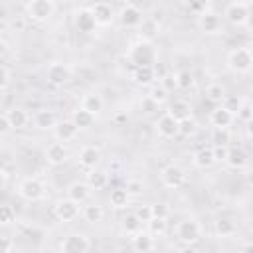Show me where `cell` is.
I'll use <instances>...</instances> for the list:
<instances>
[{
    "instance_id": "1",
    "label": "cell",
    "mask_w": 253,
    "mask_h": 253,
    "mask_svg": "<svg viewBox=\"0 0 253 253\" xmlns=\"http://www.w3.org/2000/svg\"><path fill=\"white\" fill-rule=\"evenodd\" d=\"M128 61L134 65V67H142V65H154L158 63V55H156V49L152 45V42H144V40H138L136 43H132L128 47V53H126Z\"/></svg>"
},
{
    "instance_id": "2",
    "label": "cell",
    "mask_w": 253,
    "mask_h": 253,
    "mask_svg": "<svg viewBox=\"0 0 253 253\" xmlns=\"http://www.w3.org/2000/svg\"><path fill=\"white\" fill-rule=\"evenodd\" d=\"M24 14L32 22H47L55 14V2L53 0H30L24 4Z\"/></svg>"
},
{
    "instance_id": "3",
    "label": "cell",
    "mask_w": 253,
    "mask_h": 253,
    "mask_svg": "<svg viewBox=\"0 0 253 253\" xmlns=\"http://www.w3.org/2000/svg\"><path fill=\"white\" fill-rule=\"evenodd\" d=\"M18 196L26 202H40L45 196V184L36 176H28L18 184Z\"/></svg>"
},
{
    "instance_id": "4",
    "label": "cell",
    "mask_w": 253,
    "mask_h": 253,
    "mask_svg": "<svg viewBox=\"0 0 253 253\" xmlns=\"http://www.w3.org/2000/svg\"><path fill=\"white\" fill-rule=\"evenodd\" d=\"M202 237V225L200 221L196 219H182L178 225H176V239L182 243V245H196Z\"/></svg>"
},
{
    "instance_id": "5",
    "label": "cell",
    "mask_w": 253,
    "mask_h": 253,
    "mask_svg": "<svg viewBox=\"0 0 253 253\" xmlns=\"http://www.w3.org/2000/svg\"><path fill=\"white\" fill-rule=\"evenodd\" d=\"M45 79L53 87H63L73 79V69L63 61H51L45 69Z\"/></svg>"
},
{
    "instance_id": "6",
    "label": "cell",
    "mask_w": 253,
    "mask_h": 253,
    "mask_svg": "<svg viewBox=\"0 0 253 253\" xmlns=\"http://www.w3.org/2000/svg\"><path fill=\"white\" fill-rule=\"evenodd\" d=\"M223 16L229 24L233 26H245L251 18V4L249 2H241V0H235V2H229L223 10Z\"/></svg>"
},
{
    "instance_id": "7",
    "label": "cell",
    "mask_w": 253,
    "mask_h": 253,
    "mask_svg": "<svg viewBox=\"0 0 253 253\" xmlns=\"http://www.w3.org/2000/svg\"><path fill=\"white\" fill-rule=\"evenodd\" d=\"M225 63H227L229 71H233V73H247L253 67V59H251L247 47H233L227 53Z\"/></svg>"
},
{
    "instance_id": "8",
    "label": "cell",
    "mask_w": 253,
    "mask_h": 253,
    "mask_svg": "<svg viewBox=\"0 0 253 253\" xmlns=\"http://www.w3.org/2000/svg\"><path fill=\"white\" fill-rule=\"evenodd\" d=\"M144 14H142V10L136 6V4H132V2H125V4H121V8H119V12H117V20L121 22V26H125V28H140V24L144 22Z\"/></svg>"
},
{
    "instance_id": "9",
    "label": "cell",
    "mask_w": 253,
    "mask_h": 253,
    "mask_svg": "<svg viewBox=\"0 0 253 253\" xmlns=\"http://www.w3.org/2000/svg\"><path fill=\"white\" fill-rule=\"evenodd\" d=\"M89 247H91L89 237H87L85 233L73 231V233H67V235L61 239L59 251H61V253H89Z\"/></svg>"
},
{
    "instance_id": "10",
    "label": "cell",
    "mask_w": 253,
    "mask_h": 253,
    "mask_svg": "<svg viewBox=\"0 0 253 253\" xmlns=\"http://www.w3.org/2000/svg\"><path fill=\"white\" fill-rule=\"evenodd\" d=\"M196 26H198V30H200L202 34H206V36H215V34H221V30H223L221 16H219L217 12H213L211 8L206 10V12H202V14L198 16Z\"/></svg>"
},
{
    "instance_id": "11",
    "label": "cell",
    "mask_w": 253,
    "mask_h": 253,
    "mask_svg": "<svg viewBox=\"0 0 253 253\" xmlns=\"http://www.w3.org/2000/svg\"><path fill=\"white\" fill-rule=\"evenodd\" d=\"M160 182H162L166 188H170V190H178V188H182L184 182H186V172H184V168L178 166V164H168V166H164V168L160 170Z\"/></svg>"
},
{
    "instance_id": "12",
    "label": "cell",
    "mask_w": 253,
    "mask_h": 253,
    "mask_svg": "<svg viewBox=\"0 0 253 253\" xmlns=\"http://www.w3.org/2000/svg\"><path fill=\"white\" fill-rule=\"evenodd\" d=\"M79 206H81V204L69 200L67 196H65V198H59V200L53 204V215H55L59 221H63V223L73 221V219H77V215H79V211H81Z\"/></svg>"
},
{
    "instance_id": "13",
    "label": "cell",
    "mask_w": 253,
    "mask_h": 253,
    "mask_svg": "<svg viewBox=\"0 0 253 253\" xmlns=\"http://www.w3.org/2000/svg\"><path fill=\"white\" fill-rule=\"evenodd\" d=\"M154 126H156L158 136H160V138H166V140H168V138H174V136L180 134V121H176L170 113L160 115Z\"/></svg>"
},
{
    "instance_id": "14",
    "label": "cell",
    "mask_w": 253,
    "mask_h": 253,
    "mask_svg": "<svg viewBox=\"0 0 253 253\" xmlns=\"http://www.w3.org/2000/svg\"><path fill=\"white\" fill-rule=\"evenodd\" d=\"M73 26L81 34H93L95 28H97V22H95V16H93L91 8H79V10H75V14H73Z\"/></svg>"
},
{
    "instance_id": "15",
    "label": "cell",
    "mask_w": 253,
    "mask_h": 253,
    "mask_svg": "<svg viewBox=\"0 0 253 253\" xmlns=\"http://www.w3.org/2000/svg\"><path fill=\"white\" fill-rule=\"evenodd\" d=\"M77 134H79V128H77V125H75L71 119H63V121H59V123L55 125V128H53V136H55V140H57V142H63V144L75 140Z\"/></svg>"
},
{
    "instance_id": "16",
    "label": "cell",
    "mask_w": 253,
    "mask_h": 253,
    "mask_svg": "<svg viewBox=\"0 0 253 253\" xmlns=\"http://www.w3.org/2000/svg\"><path fill=\"white\" fill-rule=\"evenodd\" d=\"M101 164V150L93 144H87L79 150V166L85 168L87 172L97 170V166Z\"/></svg>"
},
{
    "instance_id": "17",
    "label": "cell",
    "mask_w": 253,
    "mask_h": 253,
    "mask_svg": "<svg viewBox=\"0 0 253 253\" xmlns=\"http://www.w3.org/2000/svg\"><path fill=\"white\" fill-rule=\"evenodd\" d=\"M89 8H91V12L95 16L97 26H111L115 22V18H117V12L109 2H97V4H93Z\"/></svg>"
},
{
    "instance_id": "18",
    "label": "cell",
    "mask_w": 253,
    "mask_h": 253,
    "mask_svg": "<svg viewBox=\"0 0 253 253\" xmlns=\"http://www.w3.org/2000/svg\"><path fill=\"white\" fill-rule=\"evenodd\" d=\"M45 160L49 166H63L69 160V150L63 142H51L45 148Z\"/></svg>"
},
{
    "instance_id": "19",
    "label": "cell",
    "mask_w": 253,
    "mask_h": 253,
    "mask_svg": "<svg viewBox=\"0 0 253 253\" xmlns=\"http://www.w3.org/2000/svg\"><path fill=\"white\" fill-rule=\"evenodd\" d=\"M235 121V115L231 111H227L223 105L213 107V111L210 113V123L213 128H229Z\"/></svg>"
},
{
    "instance_id": "20",
    "label": "cell",
    "mask_w": 253,
    "mask_h": 253,
    "mask_svg": "<svg viewBox=\"0 0 253 253\" xmlns=\"http://www.w3.org/2000/svg\"><path fill=\"white\" fill-rule=\"evenodd\" d=\"M32 123H34V128H38V130H53L59 121L55 119V113H53V111H49V109H40V111L34 113Z\"/></svg>"
},
{
    "instance_id": "21",
    "label": "cell",
    "mask_w": 253,
    "mask_h": 253,
    "mask_svg": "<svg viewBox=\"0 0 253 253\" xmlns=\"http://www.w3.org/2000/svg\"><path fill=\"white\" fill-rule=\"evenodd\" d=\"M156 71L154 65H142V67H134L132 69V81L140 87H152L156 81Z\"/></svg>"
},
{
    "instance_id": "22",
    "label": "cell",
    "mask_w": 253,
    "mask_h": 253,
    "mask_svg": "<svg viewBox=\"0 0 253 253\" xmlns=\"http://www.w3.org/2000/svg\"><path fill=\"white\" fill-rule=\"evenodd\" d=\"M130 245L134 253H152L154 249V237L148 231H138L130 237Z\"/></svg>"
},
{
    "instance_id": "23",
    "label": "cell",
    "mask_w": 253,
    "mask_h": 253,
    "mask_svg": "<svg viewBox=\"0 0 253 253\" xmlns=\"http://www.w3.org/2000/svg\"><path fill=\"white\" fill-rule=\"evenodd\" d=\"M91 192H93V190L89 188L87 182H71V184L67 186V198L73 200V202H77V204L87 202L89 196H91Z\"/></svg>"
},
{
    "instance_id": "24",
    "label": "cell",
    "mask_w": 253,
    "mask_h": 253,
    "mask_svg": "<svg viewBox=\"0 0 253 253\" xmlns=\"http://www.w3.org/2000/svg\"><path fill=\"white\" fill-rule=\"evenodd\" d=\"M213 233H215L217 237H221V239L233 237V235L237 233V223H235V219H231V217H217V219L213 221Z\"/></svg>"
},
{
    "instance_id": "25",
    "label": "cell",
    "mask_w": 253,
    "mask_h": 253,
    "mask_svg": "<svg viewBox=\"0 0 253 253\" xmlns=\"http://www.w3.org/2000/svg\"><path fill=\"white\" fill-rule=\"evenodd\" d=\"M192 162H194V166L200 168V170H208V168H211V166L215 164L213 148H211V146H204V148H200V150L192 156Z\"/></svg>"
},
{
    "instance_id": "26",
    "label": "cell",
    "mask_w": 253,
    "mask_h": 253,
    "mask_svg": "<svg viewBox=\"0 0 253 253\" xmlns=\"http://www.w3.org/2000/svg\"><path fill=\"white\" fill-rule=\"evenodd\" d=\"M249 158H247V152L241 148V146H229V154H227V160L225 164L233 170H243L247 166Z\"/></svg>"
},
{
    "instance_id": "27",
    "label": "cell",
    "mask_w": 253,
    "mask_h": 253,
    "mask_svg": "<svg viewBox=\"0 0 253 253\" xmlns=\"http://www.w3.org/2000/svg\"><path fill=\"white\" fill-rule=\"evenodd\" d=\"M103 105H105V101H103V97H101L99 93H85V95L81 97V109L89 111V113L95 115V117L103 111Z\"/></svg>"
},
{
    "instance_id": "28",
    "label": "cell",
    "mask_w": 253,
    "mask_h": 253,
    "mask_svg": "<svg viewBox=\"0 0 253 253\" xmlns=\"http://www.w3.org/2000/svg\"><path fill=\"white\" fill-rule=\"evenodd\" d=\"M4 113L8 115V119H10L14 130H20V128H24V126L30 123V115H28L26 109H22V107H14V109H8V111H4Z\"/></svg>"
},
{
    "instance_id": "29",
    "label": "cell",
    "mask_w": 253,
    "mask_h": 253,
    "mask_svg": "<svg viewBox=\"0 0 253 253\" xmlns=\"http://www.w3.org/2000/svg\"><path fill=\"white\" fill-rule=\"evenodd\" d=\"M168 113H170L176 121H184V119H190V117H192V107H190V103H188L186 99H176V101L170 105Z\"/></svg>"
},
{
    "instance_id": "30",
    "label": "cell",
    "mask_w": 253,
    "mask_h": 253,
    "mask_svg": "<svg viewBox=\"0 0 253 253\" xmlns=\"http://www.w3.org/2000/svg\"><path fill=\"white\" fill-rule=\"evenodd\" d=\"M85 182L89 184L91 190H103L109 184V174L105 170H91V172H87Z\"/></svg>"
},
{
    "instance_id": "31",
    "label": "cell",
    "mask_w": 253,
    "mask_h": 253,
    "mask_svg": "<svg viewBox=\"0 0 253 253\" xmlns=\"http://www.w3.org/2000/svg\"><path fill=\"white\" fill-rule=\"evenodd\" d=\"M71 121L77 125V128L81 130V128H91L93 126V123H95V115H91L89 111H85V109H75L73 111V115H71Z\"/></svg>"
},
{
    "instance_id": "32",
    "label": "cell",
    "mask_w": 253,
    "mask_h": 253,
    "mask_svg": "<svg viewBox=\"0 0 253 253\" xmlns=\"http://www.w3.org/2000/svg\"><path fill=\"white\" fill-rule=\"evenodd\" d=\"M109 202H111L113 208L123 210V208H126V206L130 204V196H128V192H126L125 188H115V190H111Z\"/></svg>"
},
{
    "instance_id": "33",
    "label": "cell",
    "mask_w": 253,
    "mask_h": 253,
    "mask_svg": "<svg viewBox=\"0 0 253 253\" xmlns=\"http://www.w3.org/2000/svg\"><path fill=\"white\" fill-rule=\"evenodd\" d=\"M81 213H83V217H85L87 223H99V221H103V217H105V210H103V206H99V204H89V206H85Z\"/></svg>"
},
{
    "instance_id": "34",
    "label": "cell",
    "mask_w": 253,
    "mask_h": 253,
    "mask_svg": "<svg viewBox=\"0 0 253 253\" xmlns=\"http://www.w3.org/2000/svg\"><path fill=\"white\" fill-rule=\"evenodd\" d=\"M206 97H208V101H211L215 105H221L225 101V97H227L225 95V87L221 83H210L206 87Z\"/></svg>"
},
{
    "instance_id": "35",
    "label": "cell",
    "mask_w": 253,
    "mask_h": 253,
    "mask_svg": "<svg viewBox=\"0 0 253 253\" xmlns=\"http://www.w3.org/2000/svg\"><path fill=\"white\" fill-rule=\"evenodd\" d=\"M140 40H144V42H152L156 36H158V30H160V26L156 24V22H152L150 18H144V22L140 24Z\"/></svg>"
},
{
    "instance_id": "36",
    "label": "cell",
    "mask_w": 253,
    "mask_h": 253,
    "mask_svg": "<svg viewBox=\"0 0 253 253\" xmlns=\"http://www.w3.org/2000/svg\"><path fill=\"white\" fill-rule=\"evenodd\" d=\"M140 227H142V221L136 217V213H134V211H132V213H126V215L123 217V229H125L128 235L138 233V231H140Z\"/></svg>"
},
{
    "instance_id": "37",
    "label": "cell",
    "mask_w": 253,
    "mask_h": 253,
    "mask_svg": "<svg viewBox=\"0 0 253 253\" xmlns=\"http://www.w3.org/2000/svg\"><path fill=\"white\" fill-rule=\"evenodd\" d=\"M176 81H178V89H180V91H188V89H192V87H194V83H196L194 73H192V71H188V69L178 71V73H176Z\"/></svg>"
},
{
    "instance_id": "38",
    "label": "cell",
    "mask_w": 253,
    "mask_h": 253,
    "mask_svg": "<svg viewBox=\"0 0 253 253\" xmlns=\"http://www.w3.org/2000/svg\"><path fill=\"white\" fill-rule=\"evenodd\" d=\"M211 142H213V146H229V142H231V130L229 128H213Z\"/></svg>"
},
{
    "instance_id": "39",
    "label": "cell",
    "mask_w": 253,
    "mask_h": 253,
    "mask_svg": "<svg viewBox=\"0 0 253 253\" xmlns=\"http://www.w3.org/2000/svg\"><path fill=\"white\" fill-rule=\"evenodd\" d=\"M166 229H168L166 219H156V217H152V219L148 221V233H150L152 237H162V235L166 233Z\"/></svg>"
},
{
    "instance_id": "40",
    "label": "cell",
    "mask_w": 253,
    "mask_h": 253,
    "mask_svg": "<svg viewBox=\"0 0 253 253\" xmlns=\"http://www.w3.org/2000/svg\"><path fill=\"white\" fill-rule=\"evenodd\" d=\"M148 97H150L156 105H162V103H166V99H168V91L158 83V85H152V87H150Z\"/></svg>"
},
{
    "instance_id": "41",
    "label": "cell",
    "mask_w": 253,
    "mask_h": 253,
    "mask_svg": "<svg viewBox=\"0 0 253 253\" xmlns=\"http://www.w3.org/2000/svg\"><path fill=\"white\" fill-rule=\"evenodd\" d=\"M16 221V210L10 204H2L0 206V223L2 225H10Z\"/></svg>"
},
{
    "instance_id": "42",
    "label": "cell",
    "mask_w": 253,
    "mask_h": 253,
    "mask_svg": "<svg viewBox=\"0 0 253 253\" xmlns=\"http://www.w3.org/2000/svg\"><path fill=\"white\" fill-rule=\"evenodd\" d=\"M125 190L128 192L130 198H136V196H140V194L144 192V184H142V180H138V178H130V180H126Z\"/></svg>"
},
{
    "instance_id": "43",
    "label": "cell",
    "mask_w": 253,
    "mask_h": 253,
    "mask_svg": "<svg viewBox=\"0 0 253 253\" xmlns=\"http://www.w3.org/2000/svg\"><path fill=\"white\" fill-rule=\"evenodd\" d=\"M196 130H198V125H196V121H194L192 117H190V119L180 121V134H182V136L190 138V136H194V134H196Z\"/></svg>"
},
{
    "instance_id": "44",
    "label": "cell",
    "mask_w": 253,
    "mask_h": 253,
    "mask_svg": "<svg viewBox=\"0 0 253 253\" xmlns=\"http://www.w3.org/2000/svg\"><path fill=\"white\" fill-rule=\"evenodd\" d=\"M150 210H152V217H156V219H166L168 213H170V210H168V206L164 202L150 204Z\"/></svg>"
},
{
    "instance_id": "45",
    "label": "cell",
    "mask_w": 253,
    "mask_h": 253,
    "mask_svg": "<svg viewBox=\"0 0 253 253\" xmlns=\"http://www.w3.org/2000/svg\"><path fill=\"white\" fill-rule=\"evenodd\" d=\"M160 85L170 93L174 89H178V81H176V73H166L164 77H160Z\"/></svg>"
},
{
    "instance_id": "46",
    "label": "cell",
    "mask_w": 253,
    "mask_h": 253,
    "mask_svg": "<svg viewBox=\"0 0 253 253\" xmlns=\"http://www.w3.org/2000/svg\"><path fill=\"white\" fill-rule=\"evenodd\" d=\"M221 105H223V107H225L227 111H231L233 115H237V111L241 109V105H243V101H241L239 97H229V95H227V97H225V101H223Z\"/></svg>"
},
{
    "instance_id": "47",
    "label": "cell",
    "mask_w": 253,
    "mask_h": 253,
    "mask_svg": "<svg viewBox=\"0 0 253 253\" xmlns=\"http://www.w3.org/2000/svg\"><path fill=\"white\" fill-rule=\"evenodd\" d=\"M235 119H239V121H243V123L251 121V119H253V105H247V103H243V105H241V109L237 111Z\"/></svg>"
},
{
    "instance_id": "48",
    "label": "cell",
    "mask_w": 253,
    "mask_h": 253,
    "mask_svg": "<svg viewBox=\"0 0 253 253\" xmlns=\"http://www.w3.org/2000/svg\"><path fill=\"white\" fill-rule=\"evenodd\" d=\"M136 217L142 221V223H148L150 219H152V210H150V206H140V208H136Z\"/></svg>"
},
{
    "instance_id": "49",
    "label": "cell",
    "mask_w": 253,
    "mask_h": 253,
    "mask_svg": "<svg viewBox=\"0 0 253 253\" xmlns=\"http://www.w3.org/2000/svg\"><path fill=\"white\" fill-rule=\"evenodd\" d=\"M10 81H12V71L4 65V67H2V81H0V91H2V93H6V91H8Z\"/></svg>"
},
{
    "instance_id": "50",
    "label": "cell",
    "mask_w": 253,
    "mask_h": 253,
    "mask_svg": "<svg viewBox=\"0 0 253 253\" xmlns=\"http://www.w3.org/2000/svg\"><path fill=\"white\" fill-rule=\"evenodd\" d=\"M213 148V156H215V162H225L227 160V154H229V146H211Z\"/></svg>"
},
{
    "instance_id": "51",
    "label": "cell",
    "mask_w": 253,
    "mask_h": 253,
    "mask_svg": "<svg viewBox=\"0 0 253 253\" xmlns=\"http://www.w3.org/2000/svg\"><path fill=\"white\" fill-rule=\"evenodd\" d=\"M10 130H14V128H12V123H10L8 115H6V113H2V115H0V134H2V136H6Z\"/></svg>"
},
{
    "instance_id": "52",
    "label": "cell",
    "mask_w": 253,
    "mask_h": 253,
    "mask_svg": "<svg viewBox=\"0 0 253 253\" xmlns=\"http://www.w3.org/2000/svg\"><path fill=\"white\" fill-rule=\"evenodd\" d=\"M14 249H16L14 239H12L8 233H4V235H2V253H12Z\"/></svg>"
},
{
    "instance_id": "53",
    "label": "cell",
    "mask_w": 253,
    "mask_h": 253,
    "mask_svg": "<svg viewBox=\"0 0 253 253\" xmlns=\"http://www.w3.org/2000/svg\"><path fill=\"white\" fill-rule=\"evenodd\" d=\"M140 109H142L144 113H152V111H156V109H158V105H156V103L146 95V97L140 101Z\"/></svg>"
},
{
    "instance_id": "54",
    "label": "cell",
    "mask_w": 253,
    "mask_h": 253,
    "mask_svg": "<svg viewBox=\"0 0 253 253\" xmlns=\"http://www.w3.org/2000/svg\"><path fill=\"white\" fill-rule=\"evenodd\" d=\"M148 18L160 26V24H162V20H164V12H162V10H152V16H148Z\"/></svg>"
},
{
    "instance_id": "55",
    "label": "cell",
    "mask_w": 253,
    "mask_h": 253,
    "mask_svg": "<svg viewBox=\"0 0 253 253\" xmlns=\"http://www.w3.org/2000/svg\"><path fill=\"white\" fill-rule=\"evenodd\" d=\"M178 253H200V251H198L196 245H182V247L178 249Z\"/></svg>"
},
{
    "instance_id": "56",
    "label": "cell",
    "mask_w": 253,
    "mask_h": 253,
    "mask_svg": "<svg viewBox=\"0 0 253 253\" xmlns=\"http://www.w3.org/2000/svg\"><path fill=\"white\" fill-rule=\"evenodd\" d=\"M245 132H247V136H249V138H253V119L245 123Z\"/></svg>"
},
{
    "instance_id": "57",
    "label": "cell",
    "mask_w": 253,
    "mask_h": 253,
    "mask_svg": "<svg viewBox=\"0 0 253 253\" xmlns=\"http://www.w3.org/2000/svg\"><path fill=\"white\" fill-rule=\"evenodd\" d=\"M239 253H253V243H245V245L239 249Z\"/></svg>"
},
{
    "instance_id": "58",
    "label": "cell",
    "mask_w": 253,
    "mask_h": 253,
    "mask_svg": "<svg viewBox=\"0 0 253 253\" xmlns=\"http://www.w3.org/2000/svg\"><path fill=\"white\" fill-rule=\"evenodd\" d=\"M115 121H117V123H123V121H126V115H121V113H119V115H115Z\"/></svg>"
},
{
    "instance_id": "59",
    "label": "cell",
    "mask_w": 253,
    "mask_h": 253,
    "mask_svg": "<svg viewBox=\"0 0 253 253\" xmlns=\"http://www.w3.org/2000/svg\"><path fill=\"white\" fill-rule=\"evenodd\" d=\"M247 49H249V55H251V59H253V42L247 45Z\"/></svg>"
}]
</instances>
